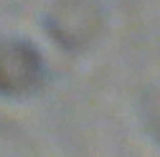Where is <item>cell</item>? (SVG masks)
<instances>
[{"mask_svg": "<svg viewBox=\"0 0 160 157\" xmlns=\"http://www.w3.org/2000/svg\"><path fill=\"white\" fill-rule=\"evenodd\" d=\"M41 78V58L23 41L0 43V94L18 96Z\"/></svg>", "mask_w": 160, "mask_h": 157, "instance_id": "cell-1", "label": "cell"}]
</instances>
